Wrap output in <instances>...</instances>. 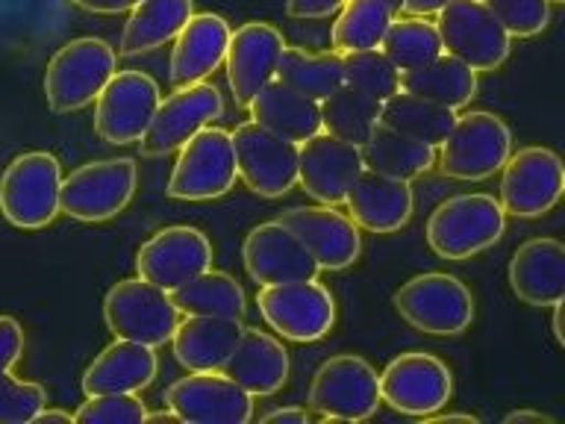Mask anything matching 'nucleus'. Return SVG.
I'll return each mask as SVG.
<instances>
[{"label":"nucleus","mask_w":565,"mask_h":424,"mask_svg":"<svg viewBox=\"0 0 565 424\" xmlns=\"http://www.w3.org/2000/svg\"><path fill=\"white\" fill-rule=\"evenodd\" d=\"M551 3H563V7H565V0H551Z\"/></svg>","instance_id":"obj_55"},{"label":"nucleus","mask_w":565,"mask_h":424,"mask_svg":"<svg viewBox=\"0 0 565 424\" xmlns=\"http://www.w3.org/2000/svg\"><path fill=\"white\" fill-rule=\"evenodd\" d=\"M380 374L356 353H335L312 374L309 406L330 422H365L380 406Z\"/></svg>","instance_id":"obj_7"},{"label":"nucleus","mask_w":565,"mask_h":424,"mask_svg":"<svg viewBox=\"0 0 565 424\" xmlns=\"http://www.w3.org/2000/svg\"><path fill=\"white\" fill-rule=\"evenodd\" d=\"M503 422H554V418L545 413H539V410H512V413L503 415Z\"/></svg>","instance_id":"obj_49"},{"label":"nucleus","mask_w":565,"mask_h":424,"mask_svg":"<svg viewBox=\"0 0 565 424\" xmlns=\"http://www.w3.org/2000/svg\"><path fill=\"white\" fill-rule=\"evenodd\" d=\"M71 3L97 15H118V12H130L132 7H139L141 0H71Z\"/></svg>","instance_id":"obj_46"},{"label":"nucleus","mask_w":565,"mask_h":424,"mask_svg":"<svg viewBox=\"0 0 565 424\" xmlns=\"http://www.w3.org/2000/svg\"><path fill=\"white\" fill-rule=\"evenodd\" d=\"M441 47L475 71H498L512 53V35L483 0H448L436 12Z\"/></svg>","instance_id":"obj_9"},{"label":"nucleus","mask_w":565,"mask_h":424,"mask_svg":"<svg viewBox=\"0 0 565 424\" xmlns=\"http://www.w3.org/2000/svg\"><path fill=\"white\" fill-rule=\"evenodd\" d=\"M71 0H0V44L51 33Z\"/></svg>","instance_id":"obj_39"},{"label":"nucleus","mask_w":565,"mask_h":424,"mask_svg":"<svg viewBox=\"0 0 565 424\" xmlns=\"http://www.w3.org/2000/svg\"><path fill=\"white\" fill-rule=\"evenodd\" d=\"M507 230V210L492 194H454L441 201L427 219V245L441 259H471L498 245Z\"/></svg>","instance_id":"obj_1"},{"label":"nucleus","mask_w":565,"mask_h":424,"mask_svg":"<svg viewBox=\"0 0 565 424\" xmlns=\"http://www.w3.org/2000/svg\"><path fill=\"white\" fill-rule=\"evenodd\" d=\"M166 406L189 424H247L254 418V395L224 371H189L166 389Z\"/></svg>","instance_id":"obj_16"},{"label":"nucleus","mask_w":565,"mask_h":424,"mask_svg":"<svg viewBox=\"0 0 565 424\" xmlns=\"http://www.w3.org/2000/svg\"><path fill=\"white\" fill-rule=\"evenodd\" d=\"M145 422H180V418H177V413L171 406H166V410H159V413H148Z\"/></svg>","instance_id":"obj_53"},{"label":"nucleus","mask_w":565,"mask_h":424,"mask_svg":"<svg viewBox=\"0 0 565 424\" xmlns=\"http://www.w3.org/2000/svg\"><path fill=\"white\" fill-rule=\"evenodd\" d=\"M230 24L212 12H194L177 33L171 47V86H192L203 83L212 71L224 65L230 47Z\"/></svg>","instance_id":"obj_25"},{"label":"nucleus","mask_w":565,"mask_h":424,"mask_svg":"<svg viewBox=\"0 0 565 424\" xmlns=\"http://www.w3.org/2000/svg\"><path fill=\"white\" fill-rule=\"evenodd\" d=\"M118 68L115 47L104 39H71L53 53L44 71V97L53 113H79L95 104Z\"/></svg>","instance_id":"obj_2"},{"label":"nucleus","mask_w":565,"mask_h":424,"mask_svg":"<svg viewBox=\"0 0 565 424\" xmlns=\"http://www.w3.org/2000/svg\"><path fill=\"white\" fill-rule=\"evenodd\" d=\"M362 159H365V168H371V171L397 177V180H415V177H424L436 166L439 150L418 139H409V136L392 130L386 124H377L365 139V145H362Z\"/></svg>","instance_id":"obj_32"},{"label":"nucleus","mask_w":565,"mask_h":424,"mask_svg":"<svg viewBox=\"0 0 565 424\" xmlns=\"http://www.w3.org/2000/svg\"><path fill=\"white\" fill-rule=\"evenodd\" d=\"M401 92L450 109H462L477 95V71L450 53H439L436 60L401 71Z\"/></svg>","instance_id":"obj_30"},{"label":"nucleus","mask_w":565,"mask_h":424,"mask_svg":"<svg viewBox=\"0 0 565 424\" xmlns=\"http://www.w3.org/2000/svg\"><path fill=\"white\" fill-rule=\"evenodd\" d=\"M238 180L233 136L221 127H203L185 141L168 180V194L177 201H212L227 194Z\"/></svg>","instance_id":"obj_11"},{"label":"nucleus","mask_w":565,"mask_h":424,"mask_svg":"<svg viewBox=\"0 0 565 424\" xmlns=\"http://www.w3.org/2000/svg\"><path fill=\"white\" fill-rule=\"evenodd\" d=\"M221 371L233 378L254 398H268L280 392L289 380L291 362L286 344L259 327H245L238 336L236 348L221 365Z\"/></svg>","instance_id":"obj_24"},{"label":"nucleus","mask_w":565,"mask_h":424,"mask_svg":"<svg viewBox=\"0 0 565 424\" xmlns=\"http://www.w3.org/2000/svg\"><path fill=\"white\" fill-rule=\"evenodd\" d=\"M104 321L115 339H132L150 348H162L171 342L180 325V309L171 292L159 289L141 277H127L106 292Z\"/></svg>","instance_id":"obj_6"},{"label":"nucleus","mask_w":565,"mask_h":424,"mask_svg":"<svg viewBox=\"0 0 565 424\" xmlns=\"http://www.w3.org/2000/svg\"><path fill=\"white\" fill-rule=\"evenodd\" d=\"M277 221H282L303 242L321 272H344L360 259L362 230L339 206H291L280 212Z\"/></svg>","instance_id":"obj_18"},{"label":"nucleus","mask_w":565,"mask_h":424,"mask_svg":"<svg viewBox=\"0 0 565 424\" xmlns=\"http://www.w3.org/2000/svg\"><path fill=\"white\" fill-rule=\"evenodd\" d=\"M551 327H554L556 342L565 348V295L554 304V318H551Z\"/></svg>","instance_id":"obj_50"},{"label":"nucleus","mask_w":565,"mask_h":424,"mask_svg":"<svg viewBox=\"0 0 565 424\" xmlns=\"http://www.w3.org/2000/svg\"><path fill=\"white\" fill-rule=\"evenodd\" d=\"M247 109H250V118L256 124H263L268 130L280 132V136L298 141V145L309 141L318 132H324V127H321V104L312 100V97L300 95V92L289 88L277 77L247 104Z\"/></svg>","instance_id":"obj_29"},{"label":"nucleus","mask_w":565,"mask_h":424,"mask_svg":"<svg viewBox=\"0 0 565 424\" xmlns=\"http://www.w3.org/2000/svg\"><path fill=\"white\" fill-rule=\"evenodd\" d=\"M233 136L238 180L259 198H282L298 186V141L268 130L254 118L238 124Z\"/></svg>","instance_id":"obj_12"},{"label":"nucleus","mask_w":565,"mask_h":424,"mask_svg":"<svg viewBox=\"0 0 565 424\" xmlns=\"http://www.w3.org/2000/svg\"><path fill=\"white\" fill-rule=\"evenodd\" d=\"M33 422H65V424H71V422H74V413H65V410H47V406H44L42 413L35 415Z\"/></svg>","instance_id":"obj_51"},{"label":"nucleus","mask_w":565,"mask_h":424,"mask_svg":"<svg viewBox=\"0 0 565 424\" xmlns=\"http://www.w3.org/2000/svg\"><path fill=\"white\" fill-rule=\"evenodd\" d=\"M242 330V318L185 316L171 336V351L185 371H215L227 362Z\"/></svg>","instance_id":"obj_28"},{"label":"nucleus","mask_w":565,"mask_h":424,"mask_svg":"<svg viewBox=\"0 0 565 424\" xmlns=\"http://www.w3.org/2000/svg\"><path fill=\"white\" fill-rule=\"evenodd\" d=\"M512 153V130L501 115L466 113L457 115L454 130L439 145V168L445 177L480 183L507 166Z\"/></svg>","instance_id":"obj_5"},{"label":"nucleus","mask_w":565,"mask_h":424,"mask_svg":"<svg viewBox=\"0 0 565 424\" xmlns=\"http://www.w3.org/2000/svg\"><path fill=\"white\" fill-rule=\"evenodd\" d=\"M24 353V327L18 318L0 316V374H9Z\"/></svg>","instance_id":"obj_44"},{"label":"nucleus","mask_w":565,"mask_h":424,"mask_svg":"<svg viewBox=\"0 0 565 424\" xmlns=\"http://www.w3.org/2000/svg\"><path fill=\"white\" fill-rule=\"evenodd\" d=\"M282 47H286L282 33L268 21H247L233 30L224 68L236 106L247 109V104L277 77Z\"/></svg>","instance_id":"obj_20"},{"label":"nucleus","mask_w":565,"mask_h":424,"mask_svg":"<svg viewBox=\"0 0 565 424\" xmlns=\"http://www.w3.org/2000/svg\"><path fill=\"white\" fill-rule=\"evenodd\" d=\"M397 316L430 336H459L475 321V295L454 274H415L395 292Z\"/></svg>","instance_id":"obj_4"},{"label":"nucleus","mask_w":565,"mask_h":424,"mask_svg":"<svg viewBox=\"0 0 565 424\" xmlns=\"http://www.w3.org/2000/svg\"><path fill=\"white\" fill-rule=\"evenodd\" d=\"M383 3H386V7L392 9L395 15H401V12H404V3H406V0H383Z\"/></svg>","instance_id":"obj_54"},{"label":"nucleus","mask_w":565,"mask_h":424,"mask_svg":"<svg viewBox=\"0 0 565 424\" xmlns=\"http://www.w3.org/2000/svg\"><path fill=\"white\" fill-rule=\"evenodd\" d=\"M206 268H212V242L206 233L185 224L159 230L136 254V272L141 280L166 292H174Z\"/></svg>","instance_id":"obj_19"},{"label":"nucleus","mask_w":565,"mask_h":424,"mask_svg":"<svg viewBox=\"0 0 565 424\" xmlns=\"http://www.w3.org/2000/svg\"><path fill=\"white\" fill-rule=\"evenodd\" d=\"M454 395V371L427 351H406L380 374V398L392 410L415 418H430Z\"/></svg>","instance_id":"obj_14"},{"label":"nucleus","mask_w":565,"mask_h":424,"mask_svg":"<svg viewBox=\"0 0 565 424\" xmlns=\"http://www.w3.org/2000/svg\"><path fill=\"white\" fill-rule=\"evenodd\" d=\"M145 418H148V406L136 392L86 395L74 413V422L79 424H145Z\"/></svg>","instance_id":"obj_41"},{"label":"nucleus","mask_w":565,"mask_h":424,"mask_svg":"<svg viewBox=\"0 0 565 424\" xmlns=\"http://www.w3.org/2000/svg\"><path fill=\"white\" fill-rule=\"evenodd\" d=\"M256 304L265 325L289 342H318L335 325V300L318 277L263 286Z\"/></svg>","instance_id":"obj_10"},{"label":"nucleus","mask_w":565,"mask_h":424,"mask_svg":"<svg viewBox=\"0 0 565 424\" xmlns=\"http://www.w3.org/2000/svg\"><path fill=\"white\" fill-rule=\"evenodd\" d=\"M192 15L194 0H141L139 7L130 9L118 53L141 56V53L166 47L168 42H174L177 33Z\"/></svg>","instance_id":"obj_31"},{"label":"nucleus","mask_w":565,"mask_h":424,"mask_svg":"<svg viewBox=\"0 0 565 424\" xmlns=\"http://www.w3.org/2000/svg\"><path fill=\"white\" fill-rule=\"evenodd\" d=\"M510 286L527 307H554L565 295V242L536 236L519 245L510 263Z\"/></svg>","instance_id":"obj_26"},{"label":"nucleus","mask_w":565,"mask_h":424,"mask_svg":"<svg viewBox=\"0 0 565 424\" xmlns=\"http://www.w3.org/2000/svg\"><path fill=\"white\" fill-rule=\"evenodd\" d=\"M362 168H365L362 148H356L351 141L335 139L330 132H318L300 145L298 183L318 203L342 206L348 189L362 174Z\"/></svg>","instance_id":"obj_21"},{"label":"nucleus","mask_w":565,"mask_h":424,"mask_svg":"<svg viewBox=\"0 0 565 424\" xmlns=\"http://www.w3.org/2000/svg\"><path fill=\"white\" fill-rule=\"evenodd\" d=\"M62 166L47 150L21 153L0 177V212L12 227L42 230L62 212Z\"/></svg>","instance_id":"obj_3"},{"label":"nucleus","mask_w":565,"mask_h":424,"mask_svg":"<svg viewBox=\"0 0 565 424\" xmlns=\"http://www.w3.org/2000/svg\"><path fill=\"white\" fill-rule=\"evenodd\" d=\"M380 51L395 62L397 71H406L436 60L439 53H445V47H441V35L436 30V21H427V15H395L386 39L380 44Z\"/></svg>","instance_id":"obj_38"},{"label":"nucleus","mask_w":565,"mask_h":424,"mask_svg":"<svg viewBox=\"0 0 565 424\" xmlns=\"http://www.w3.org/2000/svg\"><path fill=\"white\" fill-rule=\"evenodd\" d=\"M501 206L515 219H539L563 201L565 162L542 145L510 153L501 168Z\"/></svg>","instance_id":"obj_13"},{"label":"nucleus","mask_w":565,"mask_h":424,"mask_svg":"<svg viewBox=\"0 0 565 424\" xmlns=\"http://www.w3.org/2000/svg\"><path fill=\"white\" fill-rule=\"evenodd\" d=\"M380 124L404 132L409 139L439 148L457 124V109L433 104V100H424V97L409 95V92H397L380 104Z\"/></svg>","instance_id":"obj_33"},{"label":"nucleus","mask_w":565,"mask_h":424,"mask_svg":"<svg viewBox=\"0 0 565 424\" xmlns=\"http://www.w3.org/2000/svg\"><path fill=\"white\" fill-rule=\"evenodd\" d=\"M180 316H212V318H242L247 309V295L236 277L206 268L183 286L171 292Z\"/></svg>","instance_id":"obj_34"},{"label":"nucleus","mask_w":565,"mask_h":424,"mask_svg":"<svg viewBox=\"0 0 565 424\" xmlns=\"http://www.w3.org/2000/svg\"><path fill=\"white\" fill-rule=\"evenodd\" d=\"M139 183L136 159L115 157L86 162L62 180V212L74 221L100 224L130 206Z\"/></svg>","instance_id":"obj_8"},{"label":"nucleus","mask_w":565,"mask_h":424,"mask_svg":"<svg viewBox=\"0 0 565 424\" xmlns=\"http://www.w3.org/2000/svg\"><path fill=\"white\" fill-rule=\"evenodd\" d=\"M395 21V12L383 0H344L339 18L333 24V51L356 53L374 51L386 39L388 26Z\"/></svg>","instance_id":"obj_36"},{"label":"nucleus","mask_w":565,"mask_h":424,"mask_svg":"<svg viewBox=\"0 0 565 424\" xmlns=\"http://www.w3.org/2000/svg\"><path fill=\"white\" fill-rule=\"evenodd\" d=\"M445 3L448 0H406L404 12H409V15H436Z\"/></svg>","instance_id":"obj_48"},{"label":"nucleus","mask_w":565,"mask_h":424,"mask_svg":"<svg viewBox=\"0 0 565 424\" xmlns=\"http://www.w3.org/2000/svg\"><path fill=\"white\" fill-rule=\"evenodd\" d=\"M221 115H224V97L212 83H192V86L174 88L166 100H159L157 115L139 141L141 153L145 157H166L171 150H180L194 132L210 127Z\"/></svg>","instance_id":"obj_17"},{"label":"nucleus","mask_w":565,"mask_h":424,"mask_svg":"<svg viewBox=\"0 0 565 424\" xmlns=\"http://www.w3.org/2000/svg\"><path fill=\"white\" fill-rule=\"evenodd\" d=\"M433 422H480V418H477V415H471V413H436V415H430Z\"/></svg>","instance_id":"obj_52"},{"label":"nucleus","mask_w":565,"mask_h":424,"mask_svg":"<svg viewBox=\"0 0 565 424\" xmlns=\"http://www.w3.org/2000/svg\"><path fill=\"white\" fill-rule=\"evenodd\" d=\"M342 7L344 0H286V12L291 18H307V21L335 15Z\"/></svg>","instance_id":"obj_45"},{"label":"nucleus","mask_w":565,"mask_h":424,"mask_svg":"<svg viewBox=\"0 0 565 424\" xmlns=\"http://www.w3.org/2000/svg\"><path fill=\"white\" fill-rule=\"evenodd\" d=\"M47 406V389L33 380L0 374V424H26Z\"/></svg>","instance_id":"obj_43"},{"label":"nucleus","mask_w":565,"mask_h":424,"mask_svg":"<svg viewBox=\"0 0 565 424\" xmlns=\"http://www.w3.org/2000/svg\"><path fill=\"white\" fill-rule=\"evenodd\" d=\"M265 424H307L309 422V413L303 410V406H282V410H274V413H268L263 418Z\"/></svg>","instance_id":"obj_47"},{"label":"nucleus","mask_w":565,"mask_h":424,"mask_svg":"<svg viewBox=\"0 0 565 424\" xmlns=\"http://www.w3.org/2000/svg\"><path fill=\"white\" fill-rule=\"evenodd\" d=\"M512 39H533L551 24V0H483Z\"/></svg>","instance_id":"obj_42"},{"label":"nucleus","mask_w":565,"mask_h":424,"mask_svg":"<svg viewBox=\"0 0 565 424\" xmlns=\"http://www.w3.org/2000/svg\"><path fill=\"white\" fill-rule=\"evenodd\" d=\"M277 80L321 104L327 95L344 86L342 53H312L307 47L286 44L280 53V65H277Z\"/></svg>","instance_id":"obj_35"},{"label":"nucleus","mask_w":565,"mask_h":424,"mask_svg":"<svg viewBox=\"0 0 565 424\" xmlns=\"http://www.w3.org/2000/svg\"><path fill=\"white\" fill-rule=\"evenodd\" d=\"M162 100L157 80L145 71H115L95 100V130L109 145H132L148 132Z\"/></svg>","instance_id":"obj_15"},{"label":"nucleus","mask_w":565,"mask_h":424,"mask_svg":"<svg viewBox=\"0 0 565 424\" xmlns=\"http://www.w3.org/2000/svg\"><path fill=\"white\" fill-rule=\"evenodd\" d=\"M344 203H348V215L360 224V230L386 236V233H397L409 224L415 198L409 180H397V177L362 168V174L348 189Z\"/></svg>","instance_id":"obj_23"},{"label":"nucleus","mask_w":565,"mask_h":424,"mask_svg":"<svg viewBox=\"0 0 565 424\" xmlns=\"http://www.w3.org/2000/svg\"><path fill=\"white\" fill-rule=\"evenodd\" d=\"M563 194H565V189H563Z\"/></svg>","instance_id":"obj_56"},{"label":"nucleus","mask_w":565,"mask_h":424,"mask_svg":"<svg viewBox=\"0 0 565 424\" xmlns=\"http://www.w3.org/2000/svg\"><path fill=\"white\" fill-rule=\"evenodd\" d=\"M242 259H245L247 277L259 286L309 280L321 272L303 242L277 219L265 221L247 233L245 245H242Z\"/></svg>","instance_id":"obj_22"},{"label":"nucleus","mask_w":565,"mask_h":424,"mask_svg":"<svg viewBox=\"0 0 565 424\" xmlns=\"http://www.w3.org/2000/svg\"><path fill=\"white\" fill-rule=\"evenodd\" d=\"M380 124V100L362 95L360 88L339 86L333 95L321 100V127L335 139L351 141L356 148L365 145L371 130Z\"/></svg>","instance_id":"obj_37"},{"label":"nucleus","mask_w":565,"mask_h":424,"mask_svg":"<svg viewBox=\"0 0 565 424\" xmlns=\"http://www.w3.org/2000/svg\"><path fill=\"white\" fill-rule=\"evenodd\" d=\"M342 62L344 86L360 88L362 95L374 97L380 104L401 92V71L395 68V62L388 60L380 47H374V51L342 53Z\"/></svg>","instance_id":"obj_40"},{"label":"nucleus","mask_w":565,"mask_h":424,"mask_svg":"<svg viewBox=\"0 0 565 424\" xmlns=\"http://www.w3.org/2000/svg\"><path fill=\"white\" fill-rule=\"evenodd\" d=\"M159 360L157 348L132 339H115L88 362L79 386L86 395H106V392H136L148 389L157 380Z\"/></svg>","instance_id":"obj_27"}]
</instances>
